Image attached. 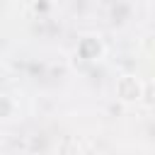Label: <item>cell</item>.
I'll use <instances>...</instances> for the list:
<instances>
[{"label":"cell","instance_id":"obj_1","mask_svg":"<svg viewBox=\"0 0 155 155\" xmlns=\"http://www.w3.org/2000/svg\"><path fill=\"white\" fill-rule=\"evenodd\" d=\"M116 92H119V97H121L124 102H138V99H140V85H138V80L131 78V75L119 78Z\"/></svg>","mask_w":155,"mask_h":155}]
</instances>
